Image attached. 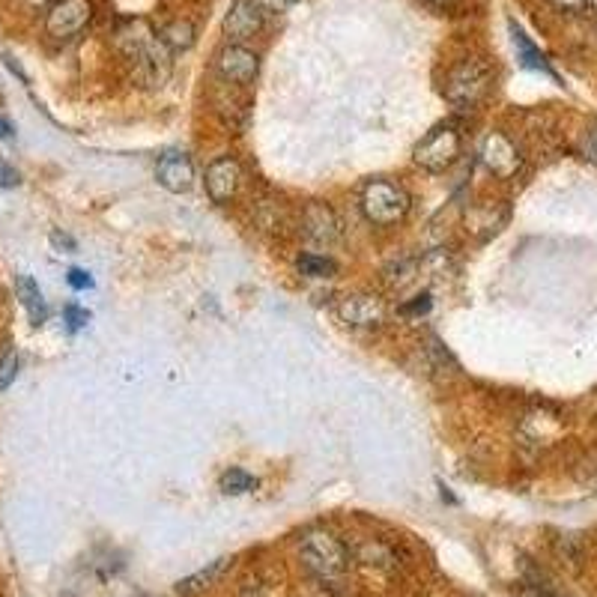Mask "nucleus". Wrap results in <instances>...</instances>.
I'll return each mask as SVG.
<instances>
[{"instance_id":"f257e3e1","label":"nucleus","mask_w":597,"mask_h":597,"mask_svg":"<svg viewBox=\"0 0 597 597\" xmlns=\"http://www.w3.org/2000/svg\"><path fill=\"white\" fill-rule=\"evenodd\" d=\"M117 45L132 63L135 78L144 87H162L171 75V48L162 42V36L144 21L129 18L117 30Z\"/></svg>"},{"instance_id":"f03ea898","label":"nucleus","mask_w":597,"mask_h":597,"mask_svg":"<svg viewBox=\"0 0 597 597\" xmlns=\"http://www.w3.org/2000/svg\"><path fill=\"white\" fill-rule=\"evenodd\" d=\"M305 568L320 580H338L350 568V550L332 532H308L299 544Z\"/></svg>"},{"instance_id":"7ed1b4c3","label":"nucleus","mask_w":597,"mask_h":597,"mask_svg":"<svg viewBox=\"0 0 597 597\" xmlns=\"http://www.w3.org/2000/svg\"><path fill=\"white\" fill-rule=\"evenodd\" d=\"M493 84V72L484 60L472 57L457 63L448 78H445V99L457 108H475L478 102L487 99Z\"/></svg>"},{"instance_id":"20e7f679","label":"nucleus","mask_w":597,"mask_h":597,"mask_svg":"<svg viewBox=\"0 0 597 597\" xmlns=\"http://www.w3.org/2000/svg\"><path fill=\"white\" fill-rule=\"evenodd\" d=\"M362 212L377 227H392L409 212V195L392 180H371L362 189Z\"/></svg>"},{"instance_id":"39448f33","label":"nucleus","mask_w":597,"mask_h":597,"mask_svg":"<svg viewBox=\"0 0 597 597\" xmlns=\"http://www.w3.org/2000/svg\"><path fill=\"white\" fill-rule=\"evenodd\" d=\"M457 156H460V132H457L451 123L436 126V129L415 147V153H412L415 165L424 168L427 174H442V171H448V168L457 162Z\"/></svg>"},{"instance_id":"423d86ee","label":"nucleus","mask_w":597,"mask_h":597,"mask_svg":"<svg viewBox=\"0 0 597 597\" xmlns=\"http://www.w3.org/2000/svg\"><path fill=\"white\" fill-rule=\"evenodd\" d=\"M90 18H93L90 0H57L45 15V30L54 39H72L87 27Z\"/></svg>"},{"instance_id":"0eeeda50","label":"nucleus","mask_w":597,"mask_h":597,"mask_svg":"<svg viewBox=\"0 0 597 597\" xmlns=\"http://www.w3.org/2000/svg\"><path fill=\"white\" fill-rule=\"evenodd\" d=\"M481 162H484V168H487L490 174H496V177H502V180L514 177V174L520 171V165H523L517 147H514L511 138L502 135V132H490V135L484 138V144H481Z\"/></svg>"},{"instance_id":"6e6552de","label":"nucleus","mask_w":597,"mask_h":597,"mask_svg":"<svg viewBox=\"0 0 597 597\" xmlns=\"http://www.w3.org/2000/svg\"><path fill=\"white\" fill-rule=\"evenodd\" d=\"M338 317L356 329H374L386 320V302L371 293H353L338 302Z\"/></svg>"},{"instance_id":"1a4fd4ad","label":"nucleus","mask_w":597,"mask_h":597,"mask_svg":"<svg viewBox=\"0 0 597 597\" xmlns=\"http://www.w3.org/2000/svg\"><path fill=\"white\" fill-rule=\"evenodd\" d=\"M218 72L224 81H233V84H251L260 72V57L245 48V45H236L230 42L227 48H221L218 54Z\"/></svg>"},{"instance_id":"9d476101","label":"nucleus","mask_w":597,"mask_h":597,"mask_svg":"<svg viewBox=\"0 0 597 597\" xmlns=\"http://www.w3.org/2000/svg\"><path fill=\"white\" fill-rule=\"evenodd\" d=\"M239 180H242V171H239L236 159L224 156V159H215L206 168L203 186H206V195L212 203H230L233 195L239 192Z\"/></svg>"},{"instance_id":"9b49d317","label":"nucleus","mask_w":597,"mask_h":597,"mask_svg":"<svg viewBox=\"0 0 597 597\" xmlns=\"http://www.w3.org/2000/svg\"><path fill=\"white\" fill-rule=\"evenodd\" d=\"M156 180L165 192L171 195H186L192 192L195 186V168H192V159L183 156V153H165L159 159V168H156Z\"/></svg>"},{"instance_id":"f8f14e48","label":"nucleus","mask_w":597,"mask_h":597,"mask_svg":"<svg viewBox=\"0 0 597 597\" xmlns=\"http://www.w3.org/2000/svg\"><path fill=\"white\" fill-rule=\"evenodd\" d=\"M260 24H263V12H260L257 0H233L230 12L224 15V33L236 45L251 39L260 30Z\"/></svg>"},{"instance_id":"ddd939ff","label":"nucleus","mask_w":597,"mask_h":597,"mask_svg":"<svg viewBox=\"0 0 597 597\" xmlns=\"http://www.w3.org/2000/svg\"><path fill=\"white\" fill-rule=\"evenodd\" d=\"M302 230L311 242H320V245H329L338 239V218L335 212L326 206V203H311L302 215Z\"/></svg>"},{"instance_id":"4468645a","label":"nucleus","mask_w":597,"mask_h":597,"mask_svg":"<svg viewBox=\"0 0 597 597\" xmlns=\"http://www.w3.org/2000/svg\"><path fill=\"white\" fill-rule=\"evenodd\" d=\"M508 27H511V39H514V48H517V54H520V63L526 66V69H535V72H544V75H550V78H556L559 81V75L553 72V66H550V60L541 54V48L526 36V30L517 24V21H508Z\"/></svg>"},{"instance_id":"2eb2a0df","label":"nucleus","mask_w":597,"mask_h":597,"mask_svg":"<svg viewBox=\"0 0 597 597\" xmlns=\"http://www.w3.org/2000/svg\"><path fill=\"white\" fill-rule=\"evenodd\" d=\"M15 293H18L21 308L27 311L30 323H33V326H42L45 317H48V308H45V299H42L39 284H36L30 275H18V278H15Z\"/></svg>"},{"instance_id":"dca6fc26","label":"nucleus","mask_w":597,"mask_h":597,"mask_svg":"<svg viewBox=\"0 0 597 597\" xmlns=\"http://www.w3.org/2000/svg\"><path fill=\"white\" fill-rule=\"evenodd\" d=\"M159 36H162V42H165L168 48H177V51L195 45V27H192V21H183V18L165 24Z\"/></svg>"},{"instance_id":"f3484780","label":"nucleus","mask_w":597,"mask_h":597,"mask_svg":"<svg viewBox=\"0 0 597 597\" xmlns=\"http://www.w3.org/2000/svg\"><path fill=\"white\" fill-rule=\"evenodd\" d=\"M227 568V559H215L209 568H203V571H198V574H192V577H186V580H180L177 583V592L180 595H195V592H200V589H206L221 571Z\"/></svg>"},{"instance_id":"a211bd4d","label":"nucleus","mask_w":597,"mask_h":597,"mask_svg":"<svg viewBox=\"0 0 597 597\" xmlns=\"http://www.w3.org/2000/svg\"><path fill=\"white\" fill-rule=\"evenodd\" d=\"M218 487H221V493H227V496H242V493H248V490L257 487V478L248 475L245 469H227V472L221 475Z\"/></svg>"},{"instance_id":"6ab92c4d","label":"nucleus","mask_w":597,"mask_h":597,"mask_svg":"<svg viewBox=\"0 0 597 597\" xmlns=\"http://www.w3.org/2000/svg\"><path fill=\"white\" fill-rule=\"evenodd\" d=\"M296 266H299V272L302 275H308V278H329V275H335V260H329V257H323V254H302L299 260H296Z\"/></svg>"},{"instance_id":"aec40b11","label":"nucleus","mask_w":597,"mask_h":597,"mask_svg":"<svg viewBox=\"0 0 597 597\" xmlns=\"http://www.w3.org/2000/svg\"><path fill=\"white\" fill-rule=\"evenodd\" d=\"M430 305H433L430 293H421V296H412L409 302H403L398 308V314L400 317H424L430 311Z\"/></svg>"},{"instance_id":"412c9836","label":"nucleus","mask_w":597,"mask_h":597,"mask_svg":"<svg viewBox=\"0 0 597 597\" xmlns=\"http://www.w3.org/2000/svg\"><path fill=\"white\" fill-rule=\"evenodd\" d=\"M15 377H18V356L9 350V353L0 359V395L15 383Z\"/></svg>"},{"instance_id":"4be33fe9","label":"nucleus","mask_w":597,"mask_h":597,"mask_svg":"<svg viewBox=\"0 0 597 597\" xmlns=\"http://www.w3.org/2000/svg\"><path fill=\"white\" fill-rule=\"evenodd\" d=\"M63 317H66V329H69V332L84 329V326H87V320H90L87 308H78V305H69V308L63 311Z\"/></svg>"},{"instance_id":"5701e85b","label":"nucleus","mask_w":597,"mask_h":597,"mask_svg":"<svg viewBox=\"0 0 597 597\" xmlns=\"http://www.w3.org/2000/svg\"><path fill=\"white\" fill-rule=\"evenodd\" d=\"M18 183H21V174L9 162L0 159V189H15Z\"/></svg>"},{"instance_id":"b1692460","label":"nucleus","mask_w":597,"mask_h":597,"mask_svg":"<svg viewBox=\"0 0 597 597\" xmlns=\"http://www.w3.org/2000/svg\"><path fill=\"white\" fill-rule=\"evenodd\" d=\"M66 281L75 287V290H90L93 287V278L84 272V269H69V275H66Z\"/></svg>"},{"instance_id":"393cba45","label":"nucleus","mask_w":597,"mask_h":597,"mask_svg":"<svg viewBox=\"0 0 597 597\" xmlns=\"http://www.w3.org/2000/svg\"><path fill=\"white\" fill-rule=\"evenodd\" d=\"M520 597H553L547 583H523L520 586Z\"/></svg>"},{"instance_id":"a878e982","label":"nucleus","mask_w":597,"mask_h":597,"mask_svg":"<svg viewBox=\"0 0 597 597\" xmlns=\"http://www.w3.org/2000/svg\"><path fill=\"white\" fill-rule=\"evenodd\" d=\"M583 153H586V159L597 162V126H592V129L586 132V138H583Z\"/></svg>"},{"instance_id":"bb28decb","label":"nucleus","mask_w":597,"mask_h":597,"mask_svg":"<svg viewBox=\"0 0 597 597\" xmlns=\"http://www.w3.org/2000/svg\"><path fill=\"white\" fill-rule=\"evenodd\" d=\"M299 0H257V6L260 9H269V12H287V9H293Z\"/></svg>"},{"instance_id":"cd10ccee","label":"nucleus","mask_w":597,"mask_h":597,"mask_svg":"<svg viewBox=\"0 0 597 597\" xmlns=\"http://www.w3.org/2000/svg\"><path fill=\"white\" fill-rule=\"evenodd\" d=\"M559 9H565V12H583L592 0H553Z\"/></svg>"},{"instance_id":"c85d7f7f","label":"nucleus","mask_w":597,"mask_h":597,"mask_svg":"<svg viewBox=\"0 0 597 597\" xmlns=\"http://www.w3.org/2000/svg\"><path fill=\"white\" fill-rule=\"evenodd\" d=\"M51 242H54L57 248H66V254H72V251H75V242H72L66 233H60V230H54V233H51Z\"/></svg>"},{"instance_id":"c756f323","label":"nucleus","mask_w":597,"mask_h":597,"mask_svg":"<svg viewBox=\"0 0 597 597\" xmlns=\"http://www.w3.org/2000/svg\"><path fill=\"white\" fill-rule=\"evenodd\" d=\"M24 6H30V9H51L57 0H21Z\"/></svg>"},{"instance_id":"7c9ffc66","label":"nucleus","mask_w":597,"mask_h":597,"mask_svg":"<svg viewBox=\"0 0 597 597\" xmlns=\"http://www.w3.org/2000/svg\"><path fill=\"white\" fill-rule=\"evenodd\" d=\"M9 135H12V126H9V120H6V117H0V141H3V138H9Z\"/></svg>"},{"instance_id":"2f4dec72","label":"nucleus","mask_w":597,"mask_h":597,"mask_svg":"<svg viewBox=\"0 0 597 597\" xmlns=\"http://www.w3.org/2000/svg\"><path fill=\"white\" fill-rule=\"evenodd\" d=\"M430 3H436V6H445V3H451V0H430Z\"/></svg>"}]
</instances>
